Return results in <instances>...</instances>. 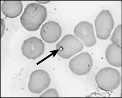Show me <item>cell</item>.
Wrapping results in <instances>:
<instances>
[{"label":"cell","instance_id":"1","mask_svg":"<svg viewBox=\"0 0 122 98\" xmlns=\"http://www.w3.org/2000/svg\"><path fill=\"white\" fill-rule=\"evenodd\" d=\"M47 12L44 6L38 3L27 5L20 17L23 26L29 31H35L39 29L47 18Z\"/></svg>","mask_w":122,"mask_h":98},{"label":"cell","instance_id":"2","mask_svg":"<svg viewBox=\"0 0 122 98\" xmlns=\"http://www.w3.org/2000/svg\"><path fill=\"white\" fill-rule=\"evenodd\" d=\"M119 72L114 68L107 67L102 69L95 76V80L99 88L105 91H112L117 89L121 82Z\"/></svg>","mask_w":122,"mask_h":98},{"label":"cell","instance_id":"3","mask_svg":"<svg viewBox=\"0 0 122 98\" xmlns=\"http://www.w3.org/2000/svg\"><path fill=\"white\" fill-rule=\"evenodd\" d=\"M84 47L83 43L75 36L67 34L57 43L56 49L59 57L67 59L82 51Z\"/></svg>","mask_w":122,"mask_h":98},{"label":"cell","instance_id":"4","mask_svg":"<svg viewBox=\"0 0 122 98\" xmlns=\"http://www.w3.org/2000/svg\"><path fill=\"white\" fill-rule=\"evenodd\" d=\"M114 25L113 18L110 12L107 10L102 11L95 21L97 37L101 40L108 39L110 36Z\"/></svg>","mask_w":122,"mask_h":98},{"label":"cell","instance_id":"5","mask_svg":"<svg viewBox=\"0 0 122 98\" xmlns=\"http://www.w3.org/2000/svg\"><path fill=\"white\" fill-rule=\"evenodd\" d=\"M93 65V60L91 55L84 52L74 57L70 60L69 66L71 70L77 75L87 74L91 70Z\"/></svg>","mask_w":122,"mask_h":98},{"label":"cell","instance_id":"6","mask_svg":"<svg viewBox=\"0 0 122 98\" xmlns=\"http://www.w3.org/2000/svg\"><path fill=\"white\" fill-rule=\"evenodd\" d=\"M51 79L47 72L37 70L32 72L29 82V89L32 93L39 94L49 87Z\"/></svg>","mask_w":122,"mask_h":98},{"label":"cell","instance_id":"7","mask_svg":"<svg viewBox=\"0 0 122 98\" xmlns=\"http://www.w3.org/2000/svg\"><path fill=\"white\" fill-rule=\"evenodd\" d=\"M74 32L86 47H93L97 43L93 25L90 22L82 21L78 23L74 28Z\"/></svg>","mask_w":122,"mask_h":98},{"label":"cell","instance_id":"8","mask_svg":"<svg viewBox=\"0 0 122 98\" xmlns=\"http://www.w3.org/2000/svg\"><path fill=\"white\" fill-rule=\"evenodd\" d=\"M21 51L23 54L27 58L35 60L43 54L45 44L39 38L32 37L24 41Z\"/></svg>","mask_w":122,"mask_h":98},{"label":"cell","instance_id":"9","mask_svg":"<svg viewBox=\"0 0 122 98\" xmlns=\"http://www.w3.org/2000/svg\"><path fill=\"white\" fill-rule=\"evenodd\" d=\"M40 34L44 41L52 44L58 41L61 37L62 29L58 23L54 21H49L42 26Z\"/></svg>","mask_w":122,"mask_h":98},{"label":"cell","instance_id":"10","mask_svg":"<svg viewBox=\"0 0 122 98\" xmlns=\"http://www.w3.org/2000/svg\"><path fill=\"white\" fill-rule=\"evenodd\" d=\"M105 57L112 66L120 68L122 66V47L116 43H112L108 46L105 52Z\"/></svg>","mask_w":122,"mask_h":98},{"label":"cell","instance_id":"11","mask_svg":"<svg viewBox=\"0 0 122 98\" xmlns=\"http://www.w3.org/2000/svg\"><path fill=\"white\" fill-rule=\"evenodd\" d=\"M23 8V4L20 1H4L1 6L2 12L9 18H14L19 16Z\"/></svg>","mask_w":122,"mask_h":98},{"label":"cell","instance_id":"12","mask_svg":"<svg viewBox=\"0 0 122 98\" xmlns=\"http://www.w3.org/2000/svg\"><path fill=\"white\" fill-rule=\"evenodd\" d=\"M110 41L112 43L119 44L122 47V25H119L116 28L112 35Z\"/></svg>","mask_w":122,"mask_h":98},{"label":"cell","instance_id":"13","mask_svg":"<svg viewBox=\"0 0 122 98\" xmlns=\"http://www.w3.org/2000/svg\"><path fill=\"white\" fill-rule=\"evenodd\" d=\"M59 97L58 92L55 89H49L40 96V97Z\"/></svg>","mask_w":122,"mask_h":98},{"label":"cell","instance_id":"14","mask_svg":"<svg viewBox=\"0 0 122 98\" xmlns=\"http://www.w3.org/2000/svg\"><path fill=\"white\" fill-rule=\"evenodd\" d=\"M5 30V24L2 19L1 20V37H2Z\"/></svg>","mask_w":122,"mask_h":98},{"label":"cell","instance_id":"15","mask_svg":"<svg viewBox=\"0 0 122 98\" xmlns=\"http://www.w3.org/2000/svg\"><path fill=\"white\" fill-rule=\"evenodd\" d=\"M37 3L38 4H47L48 3H49L50 1H36Z\"/></svg>","mask_w":122,"mask_h":98},{"label":"cell","instance_id":"16","mask_svg":"<svg viewBox=\"0 0 122 98\" xmlns=\"http://www.w3.org/2000/svg\"><path fill=\"white\" fill-rule=\"evenodd\" d=\"M121 67H122V74H121V77H122V66H121Z\"/></svg>","mask_w":122,"mask_h":98},{"label":"cell","instance_id":"17","mask_svg":"<svg viewBox=\"0 0 122 98\" xmlns=\"http://www.w3.org/2000/svg\"></svg>","mask_w":122,"mask_h":98}]
</instances>
